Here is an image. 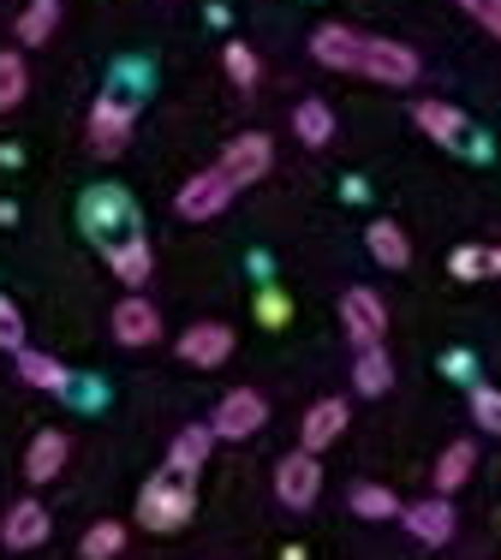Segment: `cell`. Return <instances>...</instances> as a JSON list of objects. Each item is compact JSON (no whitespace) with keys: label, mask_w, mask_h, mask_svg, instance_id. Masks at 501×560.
Here are the masks:
<instances>
[{"label":"cell","mask_w":501,"mask_h":560,"mask_svg":"<svg viewBox=\"0 0 501 560\" xmlns=\"http://www.w3.org/2000/svg\"><path fill=\"white\" fill-rule=\"evenodd\" d=\"M311 55H316V66H328L340 78H371V84H394V90L418 78L412 48L394 43V36H371L359 24H323L311 36Z\"/></svg>","instance_id":"cell-1"},{"label":"cell","mask_w":501,"mask_h":560,"mask_svg":"<svg viewBox=\"0 0 501 560\" xmlns=\"http://www.w3.org/2000/svg\"><path fill=\"white\" fill-rule=\"evenodd\" d=\"M78 226H84L90 238H96V250L120 245L126 233H138V203L120 191V185H90L84 197H78Z\"/></svg>","instance_id":"cell-2"},{"label":"cell","mask_w":501,"mask_h":560,"mask_svg":"<svg viewBox=\"0 0 501 560\" xmlns=\"http://www.w3.org/2000/svg\"><path fill=\"white\" fill-rule=\"evenodd\" d=\"M191 513H197V495H191V483L186 477H150L143 483V495H138V525L143 530H155V537H174V530H186L191 525Z\"/></svg>","instance_id":"cell-3"},{"label":"cell","mask_w":501,"mask_h":560,"mask_svg":"<svg viewBox=\"0 0 501 560\" xmlns=\"http://www.w3.org/2000/svg\"><path fill=\"white\" fill-rule=\"evenodd\" d=\"M233 197H240V185H233L221 167H203V173H191V179L179 185L174 209H179V221H221Z\"/></svg>","instance_id":"cell-4"},{"label":"cell","mask_w":501,"mask_h":560,"mask_svg":"<svg viewBox=\"0 0 501 560\" xmlns=\"http://www.w3.org/2000/svg\"><path fill=\"white\" fill-rule=\"evenodd\" d=\"M316 495H323V459L305 447H293L281 465H275V501L293 506V513H311Z\"/></svg>","instance_id":"cell-5"},{"label":"cell","mask_w":501,"mask_h":560,"mask_svg":"<svg viewBox=\"0 0 501 560\" xmlns=\"http://www.w3.org/2000/svg\"><path fill=\"white\" fill-rule=\"evenodd\" d=\"M131 126H138V102L120 96V90L96 96V108H90V150H96V155H120L131 143Z\"/></svg>","instance_id":"cell-6"},{"label":"cell","mask_w":501,"mask_h":560,"mask_svg":"<svg viewBox=\"0 0 501 560\" xmlns=\"http://www.w3.org/2000/svg\"><path fill=\"white\" fill-rule=\"evenodd\" d=\"M340 328H347L352 352L359 346H382V335H388V304H382V292H371V287L340 292Z\"/></svg>","instance_id":"cell-7"},{"label":"cell","mask_w":501,"mask_h":560,"mask_svg":"<svg viewBox=\"0 0 501 560\" xmlns=\"http://www.w3.org/2000/svg\"><path fill=\"white\" fill-rule=\"evenodd\" d=\"M263 423H269V399L257 388H233L221 394L215 418H209V435H221V442H245V435H257Z\"/></svg>","instance_id":"cell-8"},{"label":"cell","mask_w":501,"mask_h":560,"mask_svg":"<svg viewBox=\"0 0 501 560\" xmlns=\"http://www.w3.org/2000/svg\"><path fill=\"white\" fill-rule=\"evenodd\" d=\"M221 173H228L233 185H257V179H269V167H275V143L263 138V131H240V138L228 143V150H221V162H215Z\"/></svg>","instance_id":"cell-9"},{"label":"cell","mask_w":501,"mask_h":560,"mask_svg":"<svg viewBox=\"0 0 501 560\" xmlns=\"http://www.w3.org/2000/svg\"><path fill=\"white\" fill-rule=\"evenodd\" d=\"M228 352H233V328L228 323H191L186 335H179V364H191V370L228 364Z\"/></svg>","instance_id":"cell-10"},{"label":"cell","mask_w":501,"mask_h":560,"mask_svg":"<svg viewBox=\"0 0 501 560\" xmlns=\"http://www.w3.org/2000/svg\"><path fill=\"white\" fill-rule=\"evenodd\" d=\"M114 340L120 346H155L162 340V311H155L150 299H138V292H126V299L114 304Z\"/></svg>","instance_id":"cell-11"},{"label":"cell","mask_w":501,"mask_h":560,"mask_svg":"<svg viewBox=\"0 0 501 560\" xmlns=\"http://www.w3.org/2000/svg\"><path fill=\"white\" fill-rule=\"evenodd\" d=\"M400 525L412 530L424 549H442L447 537H454V506H447V495H430V501H412L400 506Z\"/></svg>","instance_id":"cell-12"},{"label":"cell","mask_w":501,"mask_h":560,"mask_svg":"<svg viewBox=\"0 0 501 560\" xmlns=\"http://www.w3.org/2000/svg\"><path fill=\"white\" fill-rule=\"evenodd\" d=\"M347 399H316V406L299 418V447L305 453H323L328 442H340V430H347Z\"/></svg>","instance_id":"cell-13"},{"label":"cell","mask_w":501,"mask_h":560,"mask_svg":"<svg viewBox=\"0 0 501 560\" xmlns=\"http://www.w3.org/2000/svg\"><path fill=\"white\" fill-rule=\"evenodd\" d=\"M102 257H108V269H114V280H120L126 292H138L143 280H150V269H155V257H150V238H143V233H126L120 245H108Z\"/></svg>","instance_id":"cell-14"},{"label":"cell","mask_w":501,"mask_h":560,"mask_svg":"<svg viewBox=\"0 0 501 560\" xmlns=\"http://www.w3.org/2000/svg\"><path fill=\"white\" fill-rule=\"evenodd\" d=\"M0 537H7V549H19V555L43 549L48 542V506L43 501H19L7 513V525H0Z\"/></svg>","instance_id":"cell-15"},{"label":"cell","mask_w":501,"mask_h":560,"mask_svg":"<svg viewBox=\"0 0 501 560\" xmlns=\"http://www.w3.org/2000/svg\"><path fill=\"white\" fill-rule=\"evenodd\" d=\"M412 126L424 131L430 143H442V150H459V138H466V114H459L454 102H418Z\"/></svg>","instance_id":"cell-16"},{"label":"cell","mask_w":501,"mask_h":560,"mask_svg":"<svg viewBox=\"0 0 501 560\" xmlns=\"http://www.w3.org/2000/svg\"><path fill=\"white\" fill-rule=\"evenodd\" d=\"M209 447H215V435H209V423H191V430H179L174 442H167V477H191L203 471V459H209Z\"/></svg>","instance_id":"cell-17"},{"label":"cell","mask_w":501,"mask_h":560,"mask_svg":"<svg viewBox=\"0 0 501 560\" xmlns=\"http://www.w3.org/2000/svg\"><path fill=\"white\" fill-rule=\"evenodd\" d=\"M60 471H66V435L60 430L31 435V447H24V477H31V483H55Z\"/></svg>","instance_id":"cell-18"},{"label":"cell","mask_w":501,"mask_h":560,"mask_svg":"<svg viewBox=\"0 0 501 560\" xmlns=\"http://www.w3.org/2000/svg\"><path fill=\"white\" fill-rule=\"evenodd\" d=\"M19 376H24V388H43V394H72V370H66L60 358H48V352H31V346L19 352Z\"/></svg>","instance_id":"cell-19"},{"label":"cell","mask_w":501,"mask_h":560,"mask_svg":"<svg viewBox=\"0 0 501 560\" xmlns=\"http://www.w3.org/2000/svg\"><path fill=\"white\" fill-rule=\"evenodd\" d=\"M352 388H359L364 399H376V394L394 388V364H388L382 346H359V352H352Z\"/></svg>","instance_id":"cell-20"},{"label":"cell","mask_w":501,"mask_h":560,"mask_svg":"<svg viewBox=\"0 0 501 560\" xmlns=\"http://www.w3.org/2000/svg\"><path fill=\"white\" fill-rule=\"evenodd\" d=\"M364 245H371V257L382 269H412V238L400 233V221H371Z\"/></svg>","instance_id":"cell-21"},{"label":"cell","mask_w":501,"mask_h":560,"mask_svg":"<svg viewBox=\"0 0 501 560\" xmlns=\"http://www.w3.org/2000/svg\"><path fill=\"white\" fill-rule=\"evenodd\" d=\"M293 131H299V143L323 150V143L335 138V108H328V102H299V108H293Z\"/></svg>","instance_id":"cell-22"},{"label":"cell","mask_w":501,"mask_h":560,"mask_svg":"<svg viewBox=\"0 0 501 560\" xmlns=\"http://www.w3.org/2000/svg\"><path fill=\"white\" fill-rule=\"evenodd\" d=\"M471 471H478V447H471V442H454V447L436 459V495H454V489L466 483Z\"/></svg>","instance_id":"cell-23"},{"label":"cell","mask_w":501,"mask_h":560,"mask_svg":"<svg viewBox=\"0 0 501 560\" xmlns=\"http://www.w3.org/2000/svg\"><path fill=\"white\" fill-rule=\"evenodd\" d=\"M55 24H60V0H31V7L19 12V43L43 48L48 36H55Z\"/></svg>","instance_id":"cell-24"},{"label":"cell","mask_w":501,"mask_h":560,"mask_svg":"<svg viewBox=\"0 0 501 560\" xmlns=\"http://www.w3.org/2000/svg\"><path fill=\"white\" fill-rule=\"evenodd\" d=\"M352 513H359V518H371V525H376V518H400V495H394V489H382V483H352Z\"/></svg>","instance_id":"cell-25"},{"label":"cell","mask_w":501,"mask_h":560,"mask_svg":"<svg viewBox=\"0 0 501 560\" xmlns=\"http://www.w3.org/2000/svg\"><path fill=\"white\" fill-rule=\"evenodd\" d=\"M31 96V66H24V55H0V114H12L19 102Z\"/></svg>","instance_id":"cell-26"},{"label":"cell","mask_w":501,"mask_h":560,"mask_svg":"<svg viewBox=\"0 0 501 560\" xmlns=\"http://www.w3.org/2000/svg\"><path fill=\"white\" fill-rule=\"evenodd\" d=\"M78 555H84V560H114V555H126V525H114V518L90 525L84 542H78Z\"/></svg>","instance_id":"cell-27"},{"label":"cell","mask_w":501,"mask_h":560,"mask_svg":"<svg viewBox=\"0 0 501 560\" xmlns=\"http://www.w3.org/2000/svg\"><path fill=\"white\" fill-rule=\"evenodd\" d=\"M471 423H478L483 435H501V388L471 382Z\"/></svg>","instance_id":"cell-28"},{"label":"cell","mask_w":501,"mask_h":560,"mask_svg":"<svg viewBox=\"0 0 501 560\" xmlns=\"http://www.w3.org/2000/svg\"><path fill=\"white\" fill-rule=\"evenodd\" d=\"M221 66H228V78H233L240 90L257 84V55H250L245 43H228V55H221Z\"/></svg>","instance_id":"cell-29"},{"label":"cell","mask_w":501,"mask_h":560,"mask_svg":"<svg viewBox=\"0 0 501 560\" xmlns=\"http://www.w3.org/2000/svg\"><path fill=\"white\" fill-rule=\"evenodd\" d=\"M0 352H24V316L7 292H0Z\"/></svg>","instance_id":"cell-30"},{"label":"cell","mask_w":501,"mask_h":560,"mask_svg":"<svg viewBox=\"0 0 501 560\" xmlns=\"http://www.w3.org/2000/svg\"><path fill=\"white\" fill-rule=\"evenodd\" d=\"M447 275H454V280H483V250L478 245H459L454 257H447Z\"/></svg>","instance_id":"cell-31"},{"label":"cell","mask_w":501,"mask_h":560,"mask_svg":"<svg viewBox=\"0 0 501 560\" xmlns=\"http://www.w3.org/2000/svg\"><path fill=\"white\" fill-rule=\"evenodd\" d=\"M459 12H471L490 36H501V0H459Z\"/></svg>","instance_id":"cell-32"},{"label":"cell","mask_w":501,"mask_h":560,"mask_svg":"<svg viewBox=\"0 0 501 560\" xmlns=\"http://www.w3.org/2000/svg\"><path fill=\"white\" fill-rule=\"evenodd\" d=\"M257 316H263L269 328H281V323H287V299H281V292H263V299H257Z\"/></svg>","instance_id":"cell-33"},{"label":"cell","mask_w":501,"mask_h":560,"mask_svg":"<svg viewBox=\"0 0 501 560\" xmlns=\"http://www.w3.org/2000/svg\"><path fill=\"white\" fill-rule=\"evenodd\" d=\"M442 370H447L454 382H471V358H466V352H447V358H442Z\"/></svg>","instance_id":"cell-34"},{"label":"cell","mask_w":501,"mask_h":560,"mask_svg":"<svg viewBox=\"0 0 501 560\" xmlns=\"http://www.w3.org/2000/svg\"><path fill=\"white\" fill-rule=\"evenodd\" d=\"M483 275H501V245L483 250Z\"/></svg>","instance_id":"cell-35"}]
</instances>
